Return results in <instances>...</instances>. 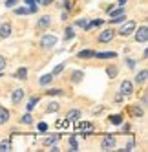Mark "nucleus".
Masks as SVG:
<instances>
[{
	"mask_svg": "<svg viewBox=\"0 0 148 152\" xmlns=\"http://www.w3.org/2000/svg\"><path fill=\"white\" fill-rule=\"evenodd\" d=\"M101 148L102 150H112V148H115V137L113 136H104L102 141H101Z\"/></svg>",
	"mask_w": 148,
	"mask_h": 152,
	"instance_id": "f257e3e1",
	"label": "nucleus"
},
{
	"mask_svg": "<svg viewBox=\"0 0 148 152\" xmlns=\"http://www.w3.org/2000/svg\"><path fill=\"white\" fill-rule=\"evenodd\" d=\"M135 31V22H132V20H128L121 29H119V35H123V37H128V35H132Z\"/></svg>",
	"mask_w": 148,
	"mask_h": 152,
	"instance_id": "f03ea898",
	"label": "nucleus"
},
{
	"mask_svg": "<svg viewBox=\"0 0 148 152\" xmlns=\"http://www.w3.org/2000/svg\"><path fill=\"white\" fill-rule=\"evenodd\" d=\"M133 92V84L130 81H123L121 83V97H130Z\"/></svg>",
	"mask_w": 148,
	"mask_h": 152,
	"instance_id": "7ed1b4c3",
	"label": "nucleus"
},
{
	"mask_svg": "<svg viewBox=\"0 0 148 152\" xmlns=\"http://www.w3.org/2000/svg\"><path fill=\"white\" fill-rule=\"evenodd\" d=\"M40 44H42V48H53L57 44V37L55 35H44L40 40Z\"/></svg>",
	"mask_w": 148,
	"mask_h": 152,
	"instance_id": "20e7f679",
	"label": "nucleus"
},
{
	"mask_svg": "<svg viewBox=\"0 0 148 152\" xmlns=\"http://www.w3.org/2000/svg\"><path fill=\"white\" fill-rule=\"evenodd\" d=\"M75 128L79 130V132H84V134H91V132H93V125L88 123V121H79V123L75 125Z\"/></svg>",
	"mask_w": 148,
	"mask_h": 152,
	"instance_id": "39448f33",
	"label": "nucleus"
},
{
	"mask_svg": "<svg viewBox=\"0 0 148 152\" xmlns=\"http://www.w3.org/2000/svg\"><path fill=\"white\" fill-rule=\"evenodd\" d=\"M113 37H115L113 29H104V31H101V35H99V42H110Z\"/></svg>",
	"mask_w": 148,
	"mask_h": 152,
	"instance_id": "423d86ee",
	"label": "nucleus"
},
{
	"mask_svg": "<svg viewBox=\"0 0 148 152\" xmlns=\"http://www.w3.org/2000/svg\"><path fill=\"white\" fill-rule=\"evenodd\" d=\"M135 40H137V42H146V40H148V28H146V26L139 28V31L135 33Z\"/></svg>",
	"mask_w": 148,
	"mask_h": 152,
	"instance_id": "0eeeda50",
	"label": "nucleus"
},
{
	"mask_svg": "<svg viewBox=\"0 0 148 152\" xmlns=\"http://www.w3.org/2000/svg\"><path fill=\"white\" fill-rule=\"evenodd\" d=\"M24 99V90L22 88H17V90H13V95H11V101H13V104H18L20 101Z\"/></svg>",
	"mask_w": 148,
	"mask_h": 152,
	"instance_id": "6e6552de",
	"label": "nucleus"
},
{
	"mask_svg": "<svg viewBox=\"0 0 148 152\" xmlns=\"http://www.w3.org/2000/svg\"><path fill=\"white\" fill-rule=\"evenodd\" d=\"M79 119H81V110H70L66 114V121H70V123L79 121Z\"/></svg>",
	"mask_w": 148,
	"mask_h": 152,
	"instance_id": "1a4fd4ad",
	"label": "nucleus"
},
{
	"mask_svg": "<svg viewBox=\"0 0 148 152\" xmlns=\"http://www.w3.org/2000/svg\"><path fill=\"white\" fill-rule=\"evenodd\" d=\"M49 24H51V17H49V15L40 17V18H38V22H37V26H38V28H48Z\"/></svg>",
	"mask_w": 148,
	"mask_h": 152,
	"instance_id": "9d476101",
	"label": "nucleus"
},
{
	"mask_svg": "<svg viewBox=\"0 0 148 152\" xmlns=\"http://www.w3.org/2000/svg\"><path fill=\"white\" fill-rule=\"evenodd\" d=\"M9 35H11V26H9V24H2V26H0V37L7 39Z\"/></svg>",
	"mask_w": 148,
	"mask_h": 152,
	"instance_id": "9b49d317",
	"label": "nucleus"
},
{
	"mask_svg": "<svg viewBox=\"0 0 148 152\" xmlns=\"http://www.w3.org/2000/svg\"><path fill=\"white\" fill-rule=\"evenodd\" d=\"M7 119H9V110L7 108H0V125L7 123Z\"/></svg>",
	"mask_w": 148,
	"mask_h": 152,
	"instance_id": "f8f14e48",
	"label": "nucleus"
},
{
	"mask_svg": "<svg viewBox=\"0 0 148 152\" xmlns=\"http://www.w3.org/2000/svg\"><path fill=\"white\" fill-rule=\"evenodd\" d=\"M146 75H148V72H146V70H141L139 73L135 75V83H137V84H141V83H144V81H146Z\"/></svg>",
	"mask_w": 148,
	"mask_h": 152,
	"instance_id": "ddd939ff",
	"label": "nucleus"
},
{
	"mask_svg": "<svg viewBox=\"0 0 148 152\" xmlns=\"http://www.w3.org/2000/svg\"><path fill=\"white\" fill-rule=\"evenodd\" d=\"M95 57L97 59H113L115 53L113 51H104V53H95Z\"/></svg>",
	"mask_w": 148,
	"mask_h": 152,
	"instance_id": "4468645a",
	"label": "nucleus"
},
{
	"mask_svg": "<svg viewBox=\"0 0 148 152\" xmlns=\"http://www.w3.org/2000/svg\"><path fill=\"white\" fill-rule=\"evenodd\" d=\"M51 79H53V75H51V73H46V75H42V77H40V81H38V83H40L42 86H46V84H49V83H51Z\"/></svg>",
	"mask_w": 148,
	"mask_h": 152,
	"instance_id": "2eb2a0df",
	"label": "nucleus"
},
{
	"mask_svg": "<svg viewBox=\"0 0 148 152\" xmlns=\"http://www.w3.org/2000/svg\"><path fill=\"white\" fill-rule=\"evenodd\" d=\"M79 57H81V59H91V57H95V51H91V50H84V51L79 53Z\"/></svg>",
	"mask_w": 148,
	"mask_h": 152,
	"instance_id": "dca6fc26",
	"label": "nucleus"
},
{
	"mask_svg": "<svg viewBox=\"0 0 148 152\" xmlns=\"http://www.w3.org/2000/svg\"><path fill=\"white\" fill-rule=\"evenodd\" d=\"M130 114H132L133 117H141V115H143V108H139V106H132V108H130Z\"/></svg>",
	"mask_w": 148,
	"mask_h": 152,
	"instance_id": "f3484780",
	"label": "nucleus"
},
{
	"mask_svg": "<svg viewBox=\"0 0 148 152\" xmlns=\"http://www.w3.org/2000/svg\"><path fill=\"white\" fill-rule=\"evenodd\" d=\"M124 13V7L121 6L119 9H110V18H115V17H119V15H123Z\"/></svg>",
	"mask_w": 148,
	"mask_h": 152,
	"instance_id": "a211bd4d",
	"label": "nucleus"
},
{
	"mask_svg": "<svg viewBox=\"0 0 148 152\" xmlns=\"http://www.w3.org/2000/svg\"><path fill=\"white\" fill-rule=\"evenodd\" d=\"M106 73H108L110 77L113 79V77H117V73H119V70H117V66H108V68H106Z\"/></svg>",
	"mask_w": 148,
	"mask_h": 152,
	"instance_id": "6ab92c4d",
	"label": "nucleus"
},
{
	"mask_svg": "<svg viewBox=\"0 0 148 152\" xmlns=\"http://www.w3.org/2000/svg\"><path fill=\"white\" fill-rule=\"evenodd\" d=\"M62 70H64V62H62V64H57V66L53 68V72H51V75H53V77H57L59 73H62Z\"/></svg>",
	"mask_w": 148,
	"mask_h": 152,
	"instance_id": "aec40b11",
	"label": "nucleus"
},
{
	"mask_svg": "<svg viewBox=\"0 0 148 152\" xmlns=\"http://www.w3.org/2000/svg\"><path fill=\"white\" fill-rule=\"evenodd\" d=\"M38 103V97H33V99H29V103L26 104V108H28V112H31V110H33V108H35V104Z\"/></svg>",
	"mask_w": 148,
	"mask_h": 152,
	"instance_id": "412c9836",
	"label": "nucleus"
},
{
	"mask_svg": "<svg viewBox=\"0 0 148 152\" xmlns=\"http://www.w3.org/2000/svg\"><path fill=\"white\" fill-rule=\"evenodd\" d=\"M26 73H28V70H26V68H20V70L15 73V77H17V79H26V77H28Z\"/></svg>",
	"mask_w": 148,
	"mask_h": 152,
	"instance_id": "4be33fe9",
	"label": "nucleus"
},
{
	"mask_svg": "<svg viewBox=\"0 0 148 152\" xmlns=\"http://www.w3.org/2000/svg\"><path fill=\"white\" fill-rule=\"evenodd\" d=\"M110 123H113V125H121V123H123V115H110Z\"/></svg>",
	"mask_w": 148,
	"mask_h": 152,
	"instance_id": "5701e85b",
	"label": "nucleus"
},
{
	"mask_svg": "<svg viewBox=\"0 0 148 152\" xmlns=\"http://www.w3.org/2000/svg\"><path fill=\"white\" fill-rule=\"evenodd\" d=\"M57 139H59V136H51V137H46V139H44V145H46V147H49V145H53Z\"/></svg>",
	"mask_w": 148,
	"mask_h": 152,
	"instance_id": "b1692460",
	"label": "nucleus"
},
{
	"mask_svg": "<svg viewBox=\"0 0 148 152\" xmlns=\"http://www.w3.org/2000/svg\"><path fill=\"white\" fill-rule=\"evenodd\" d=\"M9 148H11V143H9V141H2V143H0V152H6Z\"/></svg>",
	"mask_w": 148,
	"mask_h": 152,
	"instance_id": "393cba45",
	"label": "nucleus"
},
{
	"mask_svg": "<svg viewBox=\"0 0 148 152\" xmlns=\"http://www.w3.org/2000/svg\"><path fill=\"white\" fill-rule=\"evenodd\" d=\"M82 72H75V73H73V77H71V81L73 83H79V81H82Z\"/></svg>",
	"mask_w": 148,
	"mask_h": 152,
	"instance_id": "a878e982",
	"label": "nucleus"
},
{
	"mask_svg": "<svg viewBox=\"0 0 148 152\" xmlns=\"http://www.w3.org/2000/svg\"><path fill=\"white\" fill-rule=\"evenodd\" d=\"M59 108H60V106H59V103H55V101H53V103H49V106H48V112H57Z\"/></svg>",
	"mask_w": 148,
	"mask_h": 152,
	"instance_id": "bb28decb",
	"label": "nucleus"
},
{
	"mask_svg": "<svg viewBox=\"0 0 148 152\" xmlns=\"http://www.w3.org/2000/svg\"><path fill=\"white\" fill-rule=\"evenodd\" d=\"M22 123H24V125H31V123H33V117H31V114H26V115L22 117Z\"/></svg>",
	"mask_w": 148,
	"mask_h": 152,
	"instance_id": "cd10ccee",
	"label": "nucleus"
},
{
	"mask_svg": "<svg viewBox=\"0 0 148 152\" xmlns=\"http://www.w3.org/2000/svg\"><path fill=\"white\" fill-rule=\"evenodd\" d=\"M70 145H71V150H79V143L75 137H70Z\"/></svg>",
	"mask_w": 148,
	"mask_h": 152,
	"instance_id": "c85d7f7f",
	"label": "nucleus"
},
{
	"mask_svg": "<svg viewBox=\"0 0 148 152\" xmlns=\"http://www.w3.org/2000/svg\"><path fill=\"white\" fill-rule=\"evenodd\" d=\"M73 35H75V33H73V29H71V28H68V29H66V33H64V40L73 39Z\"/></svg>",
	"mask_w": 148,
	"mask_h": 152,
	"instance_id": "c756f323",
	"label": "nucleus"
},
{
	"mask_svg": "<svg viewBox=\"0 0 148 152\" xmlns=\"http://www.w3.org/2000/svg\"><path fill=\"white\" fill-rule=\"evenodd\" d=\"M64 92H62L60 88H53V90H48V95H62Z\"/></svg>",
	"mask_w": 148,
	"mask_h": 152,
	"instance_id": "7c9ffc66",
	"label": "nucleus"
},
{
	"mask_svg": "<svg viewBox=\"0 0 148 152\" xmlns=\"http://www.w3.org/2000/svg\"><path fill=\"white\" fill-rule=\"evenodd\" d=\"M15 13H17V15H28V13H29V9H26V7H17V9H15Z\"/></svg>",
	"mask_w": 148,
	"mask_h": 152,
	"instance_id": "2f4dec72",
	"label": "nucleus"
},
{
	"mask_svg": "<svg viewBox=\"0 0 148 152\" xmlns=\"http://www.w3.org/2000/svg\"><path fill=\"white\" fill-rule=\"evenodd\" d=\"M68 125H70V121H64V119L57 121V126H59V128H68Z\"/></svg>",
	"mask_w": 148,
	"mask_h": 152,
	"instance_id": "473e14b6",
	"label": "nucleus"
},
{
	"mask_svg": "<svg viewBox=\"0 0 148 152\" xmlns=\"http://www.w3.org/2000/svg\"><path fill=\"white\" fill-rule=\"evenodd\" d=\"M18 0H6V7H15Z\"/></svg>",
	"mask_w": 148,
	"mask_h": 152,
	"instance_id": "72a5a7b5",
	"label": "nucleus"
},
{
	"mask_svg": "<svg viewBox=\"0 0 148 152\" xmlns=\"http://www.w3.org/2000/svg\"><path fill=\"white\" fill-rule=\"evenodd\" d=\"M123 20H124V13L119 15V17H115V18H112V22H123Z\"/></svg>",
	"mask_w": 148,
	"mask_h": 152,
	"instance_id": "f704fd0d",
	"label": "nucleus"
},
{
	"mask_svg": "<svg viewBox=\"0 0 148 152\" xmlns=\"http://www.w3.org/2000/svg\"><path fill=\"white\" fill-rule=\"evenodd\" d=\"M4 68H6V59H4L2 55H0V72H2Z\"/></svg>",
	"mask_w": 148,
	"mask_h": 152,
	"instance_id": "c9c22d12",
	"label": "nucleus"
},
{
	"mask_svg": "<svg viewBox=\"0 0 148 152\" xmlns=\"http://www.w3.org/2000/svg\"><path fill=\"white\" fill-rule=\"evenodd\" d=\"M38 130H40V132H46V130H48V125H46V123H40V125H38Z\"/></svg>",
	"mask_w": 148,
	"mask_h": 152,
	"instance_id": "e433bc0d",
	"label": "nucleus"
},
{
	"mask_svg": "<svg viewBox=\"0 0 148 152\" xmlns=\"http://www.w3.org/2000/svg\"><path fill=\"white\" fill-rule=\"evenodd\" d=\"M128 66H130V68H135V61H133V59H128Z\"/></svg>",
	"mask_w": 148,
	"mask_h": 152,
	"instance_id": "4c0bfd02",
	"label": "nucleus"
},
{
	"mask_svg": "<svg viewBox=\"0 0 148 152\" xmlns=\"http://www.w3.org/2000/svg\"><path fill=\"white\" fill-rule=\"evenodd\" d=\"M75 24H77V26H84V24H86V22H84V18H79V20H77Z\"/></svg>",
	"mask_w": 148,
	"mask_h": 152,
	"instance_id": "58836bf2",
	"label": "nucleus"
},
{
	"mask_svg": "<svg viewBox=\"0 0 148 152\" xmlns=\"http://www.w3.org/2000/svg\"><path fill=\"white\" fill-rule=\"evenodd\" d=\"M40 2H42V4H46V6H48V4H51V2H53V0H40Z\"/></svg>",
	"mask_w": 148,
	"mask_h": 152,
	"instance_id": "ea45409f",
	"label": "nucleus"
},
{
	"mask_svg": "<svg viewBox=\"0 0 148 152\" xmlns=\"http://www.w3.org/2000/svg\"><path fill=\"white\" fill-rule=\"evenodd\" d=\"M119 4H121V6L124 7V4H126V0H119Z\"/></svg>",
	"mask_w": 148,
	"mask_h": 152,
	"instance_id": "a19ab883",
	"label": "nucleus"
}]
</instances>
